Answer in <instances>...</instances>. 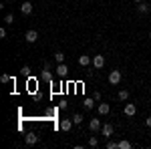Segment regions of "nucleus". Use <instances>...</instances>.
I'll return each mask as SVG.
<instances>
[{
    "label": "nucleus",
    "mask_w": 151,
    "mask_h": 149,
    "mask_svg": "<svg viewBox=\"0 0 151 149\" xmlns=\"http://www.w3.org/2000/svg\"><path fill=\"white\" fill-rule=\"evenodd\" d=\"M121 79H123V73L121 71H111L109 73V85H119L121 83Z\"/></svg>",
    "instance_id": "f257e3e1"
},
{
    "label": "nucleus",
    "mask_w": 151,
    "mask_h": 149,
    "mask_svg": "<svg viewBox=\"0 0 151 149\" xmlns=\"http://www.w3.org/2000/svg\"><path fill=\"white\" fill-rule=\"evenodd\" d=\"M57 77L58 79H65V77H67V75H69V67H67V65H65V63H57Z\"/></svg>",
    "instance_id": "f03ea898"
},
{
    "label": "nucleus",
    "mask_w": 151,
    "mask_h": 149,
    "mask_svg": "<svg viewBox=\"0 0 151 149\" xmlns=\"http://www.w3.org/2000/svg\"><path fill=\"white\" fill-rule=\"evenodd\" d=\"M113 133H115V127L111 125V123H105V125L101 127V135H105L107 139L113 137Z\"/></svg>",
    "instance_id": "7ed1b4c3"
},
{
    "label": "nucleus",
    "mask_w": 151,
    "mask_h": 149,
    "mask_svg": "<svg viewBox=\"0 0 151 149\" xmlns=\"http://www.w3.org/2000/svg\"><path fill=\"white\" fill-rule=\"evenodd\" d=\"M73 119H60V123H58V127H60V131H65V133H69L70 129H73Z\"/></svg>",
    "instance_id": "20e7f679"
},
{
    "label": "nucleus",
    "mask_w": 151,
    "mask_h": 149,
    "mask_svg": "<svg viewBox=\"0 0 151 149\" xmlns=\"http://www.w3.org/2000/svg\"><path fill=\"white\" fill-rule=\"evenodd\" d=\"M137 113V107L133 103H125V107H123V115L125 117H133V115Z\"/></svg>",
    "instance_id": "39448f33"
},
{
    "label": "nucleus",
    "mask_w": 151,
    "mask_h": 149,
    "mask_svg": "<svg viewBox=\"0 0 151 149\" xmlns=\"http://www.w3.org/2000/svg\"><path fill=\"white\" fill-rule=\"evenodd\" d=\"M24 38H26V42H28V45H32V42L38 40V32H36L35 28H30V30H26V36H24Z\"/></svg>",
    "instance_id": "423d86ee"
},
{
    "label": "nucleus",
    "mask_w": 151,
    "mask_h": 149,
    "mask_svg": "<svg viewBox=\"0 0 151 149\" xmlns=\"http://www.w3.org/2000/svg\"><path fill=\"white\" fill-rule=\"evenodd\" d=\"M24 143H26V145H36V143H38V135H36V133H26V135H24Z\"/></svg>",
    "instance_id": "0eeeda50"
},
{
    "label": "nucleus",
    "mask_w": 151,
    "mask_h": 149,
    "mask_svg": "<svg viewBox=\"0 0 151 149\" xmlns=\"http://www.w3.org/2000/svg\"><path fill=\"white\" fill-rule=\"evenodd\" d=\"M93 67L95 69H103L105 67V57L103 55H95L93 57Z\"/></svg>",
    "instance_id": "6e6552de"
},
{
    "label": "nucleus",
    "mask_w": 151,
    "mask_h": 149,
    "mask_svg": "<svg viewBox=\"0 0 151 149\" xmlns=\"http://www.w3.org/2000/svg\"><path fill=\"white\" fill-rule=\"evenodd\" d=\"M101 127H103V123H101L99 119H91V121H89V129H91L93 133H97V131H101Z\"/></svg>",
    "instance_id": "1a4fd4ad"
},
{
    "label": "nucleus",
    "mask_w": 151,
    "mask_h": 149,
    "mask_svg": "<svg viewBox=\"0 0 151 149\" xmlns=\"http://www.w3.org/2000/svg\"><path fill=\"white\" fill-rule=\"evenodd\" d=\"M91 63H93V58L89 57V55H81V57H79V65H81V67H89Z\"/></svg>",
    "instance_id": "9d476101"
},
{
    "label": "nucleus",
    "mask_w": 151,
    "mask_h": 149,
    "mask_svg": "<svg viewBox=\"0 0 151 149\" xmlns=\"http://www.w3.org/2000/svg\"><path fill=\"white\" fill-rule=\"evenodd\" d=\"M97 111H99V115H109V111H111V105H109V103H101L99 107H97Z\"/></svg>",
    "instance_id": "9b49d317"
},
{
    "label": "nucleus",
    "mask_w": 151,
    "mask_h": 149,
    "mask_svg": "<svg viewBox=\"0 0 151 149\" xmlns=\"http://www.w3.org/2000/svg\"><path fill=\"white\" fill-rule=\"evenodd\" d=\"M20 12L28 16V14L32 12V4H30V2H22V4H20Z\"/></svg>",
    "instance_id": "f8f14e48"
},
{
    "label": "nucleus",
    "mask_w": 151,
    "mask_h": 149,
    "mask_svg": "<svg viewBox=\"0 0 151 149\" xmlns=\"http://www.w3.org/2000/svg\"><path fill=\"white\" fill-rule=\"evenodd\" d=\"M151 10V4H145V2H139V6H137V12L139 14H147Z\"/></svg>",
    "instance_id": "ddd939ff"
},
{
    "label": "nucleus",
    "mask_w": 151,
    "mask_h": 149,
    "mask_svg": "<svg viewBox=\"0 0 151 149\" xmlns=\"http://www.w3.org/2000/svg\"><path fill=\"white\" fill-rule=\"evenodd\" d=\"M40 79L42 81H52V73H50V69H42V73H40Z\"/></svg>",
    "instance_id": "4468645a"
},
{
    "label": "nucleus",
    "mask_w": 151,
    "mask_h": 149,
    "mask_svg": "<svg viewBox=\"0 0 151 149\" xmlns=\"http://www.w3.org/2000/svg\"><path fill=\"white\" fill-rule=\"evenodd\" d=\"M93 101H95V99H93V97H87V99H85V101H83V107H85V109H87V111H91V109H93Z\"/></svg>",
    "instance_id": "2eb2a0df"
},
{
    "label": "nucleus",
    "mask_w": 151,
    "mask_h": 149,
    "mask_svg": "<svg viewBox=\"0 0 151 149\" xmlns=\"http://www.w3.org/2000/svg\"><path fill=\"white\" fill-rule=\"evenodd\" d=\"M70 119H73V123H75V125H81V123H83V119H85V117H83L81 113H75L73 117H70Z\"/></svg>",
    "instance_id": "dca6fc26"
},
{
    "label": "nucleus",
    "mask_w": 151,
    "mask_h": 149,
    "mask_svg": "<svg viewBox=\"0 0 151 149\" xmlns=\"http://www.w3.org/2000/svg\"><path fill=\"white\" fill-rule=\"evenodd\" d=\"M117 97H119V99H121V101H127V99H129V91H127V89H121V91H119V95H117Z\"/></svg>",
    "instance_id": "f3484780"
},
{
    "label": "nucleus",
    "mask_w": 151,
    "mask_h": 149,
    "mask_svg": "<svg viewBox=\"0 0 151 149\" xmlns=\"http://www.w3.org/2000/svg\"><path fill=\"white\" fill-rule=\"evenodd\" d=\"M107 149H119V141H111V139H107Z\"/></svg>",
    "instance_id": "a211bd4d"
},
{
    "label": "nucleus",
    "mask_w": 151,
    "mask_h": 149,
    "mask_svg": "<svg viewBox=\"0 0 151 149\" xmlns=\"http://www.w3.org/2000/svg\"><path fill=\"white\" fill-rule=\"evenodd\" d=\"M131 147H133V145L129 143L127 139H123V141H119V149H131Z\"/></svg>",
    "instance_id": "6ab92c4d"
},
{
    "label": "nucleus",
    "mask_w": 151,
    "mask_h": 149,
    "mask_svg": "<svg viewBox=\"0 0 151 149\" xmlns=\"http://www.w3.org/2000/svg\"><path fill=\"white\" fill-rule=\"evenodd\" d=\"M55 60H57V63H65V53L57 50V53H55Z\"/></svg>",
    "instance_id": "aec40b11"
},
{
    "label": "nucleus",
    "mask_w": 151,
    "mask_h": 149,
    "mask_svg": "<svg viewBox=\"0 0 151 149\" xmlns=\"http://www.w3.org/2000/svg\"><path fill=\"white\" fill-rule=\"evenodd\" d=\"M99 145V139L97 137H89V147H97Z\"/></svg>",
    "instance_id": "412c9836"
},
{
    "label": "nucleus",
    "mask_w": 151,
    "mask_h": 149,
    "mask_svg": "<svg viewBox=\"0 0 151 149\" xmlns=\"http://www.w3.org/2000/svg\"><path fill=\"white\" fill-rule=\"evenodd\" d=\"M4 22L12 24V22H14V14H6V16H4Z\"/></svg>",
    "instance_id": "4be33fe9"
},
{
    "label": "nucleus",
    "mask_w": 151,
    "mask_h": 149,
    "mask_svg": "<svg viewBox=\"0 0 151 149\" xmlns=\"http://www.w3.org/2000/svg\"><path fill=\"white\" fill-rule=\"evenodd\" d=\"M10 81H12V77H10V75H6V73L0 77V83H10Z\"/></svg>",
    "instance_id": "5701e85b"
},
{
    "label": "nucleus",
    "mask_w": 151,
    "mask_h": 149,
    "mask_svg": "<svg viewBox=\"0 0 151 149\" xmlns=\"http://www.w3.org/2000/svg\"><path fill=\"white\" fill-rule=\"evenodd\" d=\"M20 75H22V77H28V75H30V67H22V69H20Z\"/></svg>",
    "instance_id": "b1692460"
},
{
    "label": "nucleus",
    "mask_w": 151,
    "mask_h": 149,
    "mask_svg": "<svg viewBox=\"0 0 151 149\" xmlns=\"http://www.w3.org/2000/svg\"><path fill=\"white\" fill-rule=\"evenodd\" d=\"M93 99H95V101H101V93L95 91V93H93Z\"/></svg>",
    "instance_id": "393cba45"
},
{
    "label": "nucleus",
    "mask_w": 151,
    "mask_h": 149,
    "mask_svg": "<svg viewBox=\"0 0 151 149\" xmlns=\"http://www.w3.org/2000/svg\"><path fill=\"white\" fill-rule=\"evenodd\" d=\"M58 107H60V109H67V107H69V103H67V101H65V99H63V101H60V103H58Z\"/></svg>",
    "instance_id": "a878e982"
},
{
    "label": "nucleus",
    "mask_w": 151,
    "mask_h": 149,
    "mask_svg": "<svg viewBox=\"0 0 151 149\" xmlns=\"http://www.w3.org/2000/svg\"><path fill=\"white\" fill-rule=\"evenodd\" d=\"M0 38H6V28H0Z\"/></svg>",
    "instance_id": "bb28decb"
},
{
    "label": "nucleus",
    "mask_w": 151,
    "mask_h": 149,
    "mask_svg": "<svg viewBox=\"0 0 151 149\" xmlns=\"http://www.w3.org/2000/svg\"><path fill=\"white\" fill-rule=\"evenodd\" d=\"M145 125H147V127H151V117H147V119H145Z\"/></svg>",
    "instance_id": "cd10ccee"
},
{
    "label": "nucleus",
    "mask_w": 151,
    "mask_h": 149,
    "mask_svg": "<svg viewBox=\"0 0 151 149\" xmlns=\"http://www.w3.org/2000/svg\"><path fill=\"white\" fill-rule=\"evenodd\" d=\"M4 2H14V0H4Z\"/></svg>",
    "instance_id": "c85d7f7f"
},
{
    "label": "nucleus",
    "mask_w": 151,
    "mask_h": 149,
    "mask_svg": "<svg viewBox=\"0 0 151 149\" xmlns=\"http://www.w3.org/2000/svg\"><path fill=\"white\" fill-rule=\"evenodd\" d=\"M135 2H137V4H139V2H143V0H135Z\"/></svg>",
    "instance_id": "c756f323"
},
{
    "label": "nucleus",
    "mask_w": 151,
    "mask_h": 149,
    "mask_svg": "<svg viewBox=\"0 0 151 149\" xmlns=\"http://www.w3.org/2000/svg\"><path fill=\"white\" fill-rule=\"evenodd\" d=\"M149 38H151V32H149Z\"/></svg>",
    "instance_id": "7c9ffc66"
}]
</instances>
